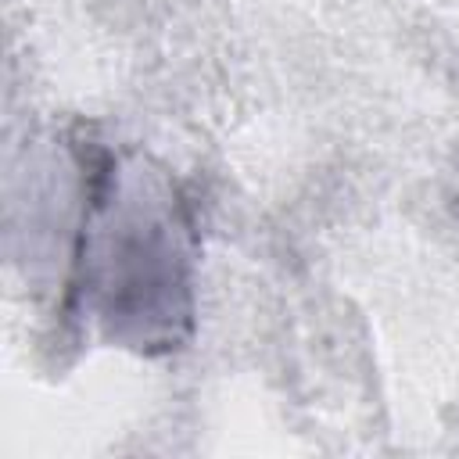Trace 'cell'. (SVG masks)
<instances>
[{
  "mask_svg": "<svg viewBox=\"0 0 459 459\" xmlns=\"http://www.w3.org/2000/svg\"><path fill=\"white\" fill-rule=\"evenodd\" d=\"M72 219L57 326L72 344L169 359L197 330V208L183 179L136 143L68 136Z\"/></svg>",
  "mask_w": 459,
  "mask_h": 459,
  "instance_id": "cell-1",
  "label": "cell"
}]
</instances>
